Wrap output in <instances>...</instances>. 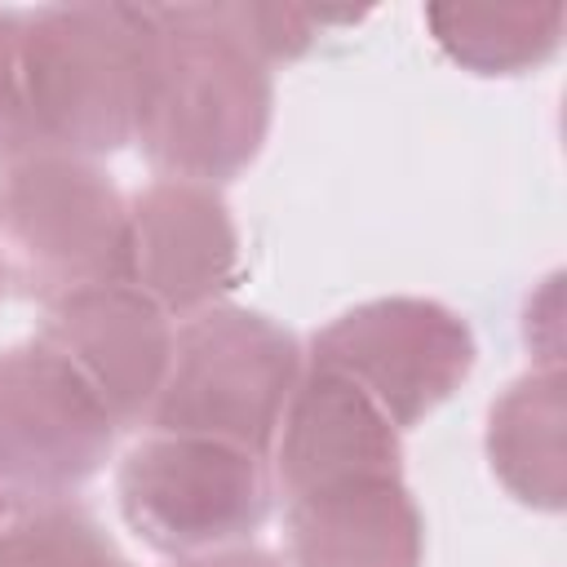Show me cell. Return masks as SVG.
<instances>
[{
	"instance_id": "cell-1",
	"label": "cell",
	"mask_w": 567,
	"mask_h": 567,
	"mask_svg": "<svg viewBox=\"0 0 567 567\" xmlns=\"http://www.w3.org/2000/svg\"><path fill=\"white\" fill-rule=\"evenodd\" d=\"M275 124V71L226 35L208 4H151L133 146L159 177L235 182Z\"/></svg>"
},
{
	"instance_id": "cell-2",
	"label": "cell",
	"mask_w": 567,
	"mask_h": 567,
	"mask_svg": "<svg viewBox=\"0 0 567 567\" xmlns=\"http://www.w3.org/2000/svg\"><path fill=\"white\" fill-rule=\"evenodd\" d=\"M151 4H40L22 13V80L40 151L102 159L133 146Z\"/></svg>"
},
{
	"instance_id": "cell-3",
	"label": "cell",
	"mask_w": 567,
	"mask_h": 567,
	"mask_svg": "<svg viewBox=\"0 0 567 567\" xmlns=\"http://www.w3.org/2000/svg\"><path fill=\"white\" fill-rule=\"evenodd\" d=\"M301 368L306 354L292 328L252 306H208L177 323L146 430L217 439L266 456Z\"/></svg>"
},
{
	"instance_id": "cell-4",
	"label": "cell",
	"mask_w": 567,
	"mask_h": 567,
	"mask_svg": "<svg viewBox=\"0 0 567 567\" xmlns=\"http://www.w3.org/2000/svg\"><path fill=\"white\" fill-rule=\"evenodd\" d=\"M124 239L128 199L102 159L44 151L0 168V266L22 297L124 279Z\"/></svg>"
},
{
	"instance_id": "cell-5",
	"label": "cell",
	"mask_w": 567,
	"mask_h": 567,
	"mask_svg": "<svg viewBox=\"0 0 567 567\" xmlns=\"http://www.w3.org/2000/svg\"><path fill=\"white\" fill-rule=\"evenodd\" d=\"M115 505L146 549L190 558L252 540L275 509V483L266 456L146 430L115 470Z\"/></svg>"
},
{
	"instance_id": "cell-6",
	"label": "cell",
	"mask_w": 567,
	"mask_h": 567,
	"mask_svg": "<svg viewBox=\"0 0 567 567\" xmlns=\"http://www.w3.org/2000/svg\"><path fill=\"white\" fill-rule=\"evenodd\" d=\"M310 363L354 381L399 430L425 421L474 372L478 341L461 310L439 297H372L310 337Z\"/></svg>"
},
{
	"instance_id": "cell-7",
	"label": "cell",
	"mask_w": 567,
	"mask_h": 567,
	"mask_svg": "<svg viewBox=\"0 0 567 567\" xmlns=\"http://www.w3.org/2000/svg\"><path fill=\"white\" fill-rule=\"evenodd\" d=\"M115 416L40 337L0 350V492L53 501L80 492L115 452Z\"/></svg>"
},
{
	"instance_id": "cell-8",
	"label": "cell",
	"mask_w": 567,
	"mask_h": 567,
	"mask_svg": "<svg viewBox=\"0 0 567 567\" xmlns=\"http://www.w3.org/2000/svg\"><path fill=\"white\" fill-rule=\"evenodd\" d=\"M244 275L230 204L208 182L155 177L128 195L124 279L173 319L221 306Z\"/></svg>"
},
{
	"instance_id": "cell-9",
	"label": "cell",
	"mask_w": 567,
	"mask_h": 567,
	"mask_svg": "<svg viewBox=\"0 0 567 567\" xmlns=\"http://www.w3.org/2000/svg\"><path fill=\"white\" fill-rule=\"evenodd\" d=\"M177 319L128 279L93 284L44 306L40 341L53 346L106 403L120 430L146 425L173 359Z\"/></svg>"
},
{
	"instance_id": "cell-10",
	"label": "cell",
	"mask_w": 567,
	"mask_h": 567,
	"mask_svg": "<svg viewBox=\"0 0 567 567\" xmlns=\"http://www.w3.org/2000/svg\"><path fill=\"white\" fill-rule=\"evenodd\" d=\"M266 465L284 501L350 478L403 474V430L354 381L306 359Z\"/></svg>"
},
{
	"instance_id": "cell-11",
	"label": "cell",
	"mask_w": 567,
	"mask_h": 567,
	"mask_svg": "<svg viewBox=\"0 0 567 567\" xmlns=\"http://www.w3.org/2000/svg\"><path fill=\"white\" fill-rule=\"evenodd\" d=\"M288 567H421L425 514L403 474L350 478L284 501Z\"/></svg>"
},
{
	"instance_id": "cell-12",
	"label": "cell",
	"mask_w": 567,
	"mask_h": 567,
	"mask_svg": "<svg viewBox=\"0 0 567 567\" xmlns=\"http://www.w3.org/2000/svg\"><path fill=\"white\" fill-rule=\"evenodd\" d=\"M483 452L496 483L527 509L558 514L567 501V390L563 368H527L487 408Z\"/></svg>"
},
{
	"instance_id": "cell-13",
	"label": "cell",
	"mask_w": 567,
	"mask_h": 567,
	"mask_svg": "<svg viewBox=\"0 0 567 567\" xmlns=\"http://www.w3.org/2000/svg\"><path fill=\"white\" fill-rule=\"evenodd\" d=\"M421 18L443 58L487 80L545 66L567 27L563 4H430Z\"/></svg>"
},
{
	"instance_id": "cell-14",
	"label": "cell",
	"mask_w": 567,
	"mask_h": 567,
	"mask_svg": "<svg viewBox=\"0 0 567 567\" xmlns=\"http://www.w3.org/2000/svg\"><path fill=\"white\" fill-rule=\"evenodd\" d=\"M115 558L111 532L71 496L27 501L0 523V567H111Z\"/></svg>"
},
{
	"instance_id": "cell-15",
	"label": "cell",
	"mask_w": 567,
	"mask_h": 567,
	"mask_svg": "<svg viewBox=\"0 0 567 567\" xmlns=\"http://www.w3.org/2000/svg\"><path fill=\"white\" fill-rule=\"evenodd\" d=\"M208 18L235 35L252 58H261L270 71L279 62L306 58L323 27H354L368 13H332V9H292V4H261V0H230V4H208Z\"/></svg>"
},
{
	"instance_id": "cell-16",
	"label": "cell",
	"mask_w": 567,
	"mask_h": 567,
	"mask_svg": "<svg viewBox=\"0 0 567 567\" xmlns=\"http://www.w3.org/2000/svg\"><path fill=\"white\" fill-rule=\"evenodd\" d=\"M44 155L22 80V9H0V168Z\"/></svg>"
},
{
	"instance_id": "cell-17",
	"label": "cell",
	"mask_w": 567,
	"mask_h": 567,
	"mask_svg": "<svg viewBox=\"0 0 567 567\" xmlns=\"http://www.w3.org/2000/svg\"><path fill=\"white\" fill-rule=\"evenodd\" d=\"M168 567H288L275 549H261L252 540L244 545H226V549H208V554H190V558H173Z\"/></svg>"
},
{
	"instance_id": "cell-18",
	"label": "cell",
	"mask_w": 567,
	"mask_h": 567,
	"mask_svg": "<svg viewBox=\"0 0 567 567\" xmlns=\"http://www.w3.org/2000/svg\"><path fill=\"white\" fill-rule=\"evenodd\" d=\"M111 567H133V563H128V558H124V554H120V558H115V563H111Z\"/></svg>"
},
{
	"instance_id": "cell-19",
	"label": "cell",
	"mask_w": 567,
	"mask_h": 567,
	"mask_svg": "<svg viewBox=\"0 0 567 567\" xmlns=\"http://www.w3.org/2000/svg\"><path fill=\"white\" fill-rule=\"evenodd\" d=\"M0 297H4V266H0Z\"/></svg>"
},
{
	"instance_id": "cell-20",
	"label": "cell",
	"mask_w": 567,
	"mask_h": 567,
	"mask_svg": "<svg viewBox=\"0 0 567 567\" xmlns=\"http://www.w3.org/2000/svg\"><path fill=\"white\" fill-rule=\"evenodd\" d=\"M0 518H4V492H0Z\"/></svg>"
}]
</instances>
